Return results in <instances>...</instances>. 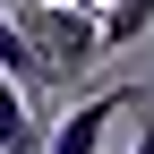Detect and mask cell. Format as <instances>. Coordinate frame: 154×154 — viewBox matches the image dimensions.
Wrapping results in <instances>:
<instances>
[{"mask_svg": "<svg viewBox=\"0 0 154 154\" xmlns=\"http://www.w3.org/2000/svg\"><path fill=\"white\" fill-rule=\"evenodd\" d=\"M26 34L43 86H77L94 60H103V34H94V0H26V17H9Z\"/></svg>", "mask_w": 154, "mask_h": 154, "instance_id": "obj_1", "label": "cell"}, {"mask_svg": "<svg viewBox=\"0 0 154 154\" xmlns=\"http://www.w3.org/2000/svg\"><path fill=\"white\" fill-rule=\"evenodd\" d=\"M146 103H154V86H103V94H86L77 111H60V128H43V154H103L111 120L120 111H146Z\"/></svg>", "mask_w": 154, "mask_h": 154, "instance_id": "obj_2", "label": "cell"}, {"mask_svg": "<svg viewBox=\"0 0 154 154\" xmlns=\"http://www.w3.org/2000/svg\"><path fill=\"white\" fill-rule=\"evenodd\" d=\"M0 154H43V120H34V94H17L0 77Z\"/></svg>", "mask_w": 154, "mask_h": 154, "instance_id": "obj_3", "label": "cell"}, {"mask_svg": "<svg viewBox=\"0 0 154 154\" xmlns=\"http://www.w3.org/2000/svg\"><path fill=\"white\" fill-rule=\"evenodd\" d=\"M146 26H154V0H94V34H103V51L137 43Z\"/></svg>", "mask_w": 154, "mask_h": 154, "instance_id": "obj_4", "label": "cell"}, {"mask_svg": "<svg viewBox=\"0 0 154 154\" xmlns=\"http://www.w3.org/2000/svg\"><path fill=\"white\" fill-rule=\"evenodd\" d=\"M128 154H154V103L137 111V146H128Z\"/></svg>", "mask_w": 154, "mask_h": 154, "instance_id": "obj_5", "label": "cell"}]
</instances>
